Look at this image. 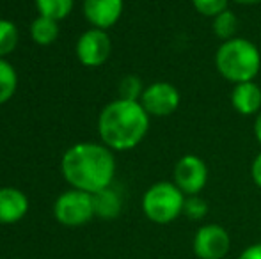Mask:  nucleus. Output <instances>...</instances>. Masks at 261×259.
<instances>
[{"label":"nucleus","instance_id":"39448f33","mask_svg":"<svg viewBox=\"0 0 261 259\" xmlns=\"http://www.w3.org/2000/svg\"><path fill=\"white\" fill-rule=\"evenodd\" d=\"M54 217L59 224L66 227H80L93 220L94 215V203L93 194H87L84 190H71L62 192L54 204Z\"/></svg>","mask_w":261,"mask_h":259},{"label":"nucleus","instance_id":"4468645a","mask_svg":"<svg viewBox=\"0 0 261 259\" xmlns=\"http://www.w3.org/2000/svg\"><path fill=\"white\" fill-rule=\"evenodd\" d=\"M31 38L39 46L52 45L59 38V21L39 14L31 25Z\"/></svg>","mask_w":261,"mask_h":259},{"label":"nucleus","instance_id":"a211bd4d","mask_svg":"<svg viewBox=\"0 0 261 259\" xmlns=\"http://www.w3.org/2000/svg\"><path fill=\"white\" fill-rule=\"evenodd\" d=\"M20 39V32L18 27L11 20H4L0 18V59L9 55L18 45Z\"/></svg>","mask_w":261,"mask_h":259},{"label":"nucleus","instance_id":"dca6fc26","mask_svg":"<svg viewBox=\"0 0 261 259\" xmlns=\"http://www.w3.org/2000/svg\"><path fill=\"white\" fill-rule=\"evenodd\" d=\"M212 27H213V34L217 38L222 39V41H229V39L237 38L234 34L238 31V18L231 9H226L213 18Z\"/></svg>","mask_w":261,"mask_h":259},{"label":"nucleus","instance_id":"393cba45","mask_svg":"<svg viewBox=\"0 0 261 259\" xmlns=\"http://www.w3.org/2000/svg\"><path fill=\"white\" fill-rule=\"evenodd\" d=\"M234 4H240V6H254V4H259L261 0H233Z\"/></svg>","mask_w":261,"mask_h":259},{"label":"nucleus","instance_id":"412c9836","mask_svg":"<svg viewBox=\"0 0 261 259\" xmlns=\"http://www.w3.org/2000/svg\"><path fill=\"white\" fill-rule=\"evenodd\" d=\"M227 2L229 0H192V6L203 16L215 18L217 14L227 9Z\"/></svg>","mask_w":261,"mask_h":259},{"label":"nucleus","instance_id":"f257e3e1","mask_svg":"<svg viewBox=\"0 0 261 259\" xmlns=\"http://www.w3.org/2000/svg\"><path fill=\"white\" fill-rule=\"evenodd\" d=\"M61 172L71 188L96 194L112 187L116 158L110 148L96 142H80L62 155Z\"/></svg>","mask_w":261,"mask_h":259},{"label":"nucleus","instance_id":"4be33fe9","mask_svg":"<svg viewBox=\"0 0 261 259\" xmlns=\"http://www.w3.org/2000/svg\"><path fill=\"white\" fill-rule=\"evenodd\" d=\"M251 176L252 181L258 188H261V153L252 160V165H251Z\"/></svg>","mask_w":261,"mask_h":259},{"label":"nucleus","instance_id":"ddd939ff","mask_svg":"<svg viewBox=\"0 0 261 259\" xmlns=\"http://www.w3.org/2000/svg\"><path fill=\"white\" fill-rule=\"evenodd\" d=\"M93 203H94V215L103 218V220L116 218L121 213V208H123V199H121V195L112 187L93 194Z\"/></svg>","mask_w":261,"mask_h":259},{"label":"nucleus","instance_id":"f3484780","mask_svg":"<svg viewBox=\"0 0 261 259\" xmlns=\"http://www.w3.org/2000/svg\"><path fill=\"white\" fill-rule=\"evenodd\" d=\"M73 6H75V0H36V7H38L39 14L57 21L69 16Z\"/></svg>","mask_w":261,"mask_h":259},{"label":"nucleus","instance_id":"f8f14e48","mask_svg":"<svg viewBox=\"0 0 261 259\" xmlns=\"http://www.w3.org/2000/svg\"><path fill=\"white\" fill-rule=\"evenodd\" d=\"M231 105L242 116H258L261 110V87L254 80L234 83L231 91Z\"/></svg>","mask_w":261,"mask_h":259},{"label":"nucleus","instance_id":"aec40b11","mask_svg":"<svg viewBox=\"0 0 261 259\" xmlns=\"http://www.w3.org/2000/svg\"><path fill=\"white\" fill-rule=\"evenodd\" d=\"M208 213V204L203 197L199 195H187L185 204H183V215L190 220H201Z\"/></svg>","mask_w":261,"mask_h":259},{"label":"nucleus","instance_id":"b1692460","mask_svg":"<svg viewBox=\"0 0 261 259\" xmlns=\"http://www.w3.org/2000/svg\"><path fill=\"white\" fill-rule=\"evenodd\" d=\"M254 137H256V140L261 144V110L254 119Z\"/></svg>","mask_w":261,"mask_h":259},{"label":"nucleus","instance_id":"20e7f679","mask_svg":"<svg viewBox=\"0 0 261 259\" xmlns=\"http://www.w3.org/2000/svg\"><path fill=\"white\" fill-rule=\"evenodd\" d=\"M185 197L174 181H158L142 195V211L155 224H171L183 215Z\"/></svg>","mask_w":261,"mask_h":259},{"label":"nucleus","instance_id":"6e6552de","mask_svg":"<svg viewBox=\"0 0 261 259\" xmlns=\"http://www.w3.org/2000/svg\"><path fill=\"white\" fill-rule=\"evenodd\" d=\"M179 91L169 82H153L144 89L141 105L149 114V118H167L174 114L179 107Z\"/></svg>","mask_w":261,"mask_h":259},{"label":"nucleus","instance_id":"f03ea898","mask_svg":"<svg viewBox=\"0 0 261 259\" xmlns=\"http://www.w3.org/2000/svg\"><path fill=\"white\" fill-rule=\"evenodd\" d=\"M149 130V114L141 101L117 100L105 105L98 118L101 144L112 151H128L144 140Z\"/></svg>","mask_w":261,"mask_h":259},{"label":"nucleus","instance_id":"9b49d317","mask_svg":"<svg viewBox=\"0 0 261 259\" xmlns=\"http://www.w3.org/2000/svg\"><path fill=\"white\" fill-rule=\"evenodd\" d=\"M29 197L13 187L0 188V224H16L27 215Z\"/></svg>","mask_w":261,"mask_h":259},{"label":"nucleus","instance_id":"7ed1b4c3","mask_svg":"<svg viewBox=\"0 0 261 259\" xmlns=\"http://www.w3.org/2000/svg\"><path fill=\"white\" fill-rule=\"evenodd\" d=\"M215 66L217 71L231 83L252 82L261 69V53L249 39L233 38L219 46Z\"/></svg>","mask_w":261,"mask_h":259},{"label":"nucleus","instance_id":"0eeeda50","mask_svg":"<svg viewBox=\"0 0 261 259\" xmlns=\"http://www.w3.org/2000/svg\"><path fill=\"white\" fill-rule=\"evenodd\" d=\"M76 59L86 68H98L109 61L112 53V41L107 31L101 28H89L76 41Z\"/></svg>","mask_w":261,"mask_h":259},{"label":"nucleus","instance_id":"2eb2a0df","mask_svg":"<svg viewBox=\"0 0 261 259\" xmlns=\"http://www.w3.org/2000/svg\"><path fill=\"white\" fill-rule=\"evenodd\" d=\"M18 87L16 69L6 59H0V105L7 103L14 96Z\"/></svg>","mask_w":261,"mask_h":259},{"label":"nucleus","instance_id":"1a4fd4ad","mask_svg":"<svg viewBox=\"0 0 261 259\" xmlns=\"http://www.w3.org/2000/svg\"><path fill=\"white\" fill-rule=\"evenodd\" d=\"M192 249L197 259H224L231 249V236L222 225L206 224L197 229Z\"/></svg>","mask_w":261,"mask_h":259},{"label":"nucleus","instance_id":"423d86ee","mask_svg":"<svg viewBox=\"0 0 261 259\" xmlns=\"http://www.w3.org/2000/svg\"><path fill=\"white\" fill-rule=\"evenodd\" d=\"M174 185L185 195H199L206 187L208 167L204 160L197 155H185L174 165Z\"/></svg>","mask_w":261,"mask_h":259},{"label":"nucleus","instance_id":"5701e85b","mask_svg":"<svg viewBox=\"0 0 261 259\" xmlns=\"http://www.w3.org/2000/svg\"><path fill=\"white\" fill-rule=\"evenodd\" d=\"M238 259H261V243L249 245L247 249L240 254V257Z\"/></svg>","mask_w":261,"mask_h":259},{"label":"nucleus","instance_id":"6ab92c4d","mask_svg":"<svg viewBox=\"0 0 261 259\" xmlns=\"http://www.w3.org/2000/svg\"><path fill=\"white\" fill-rule=\"evenodd\" d=\"M144 89H146V87L142 85V80L139 78V76L128 75L119 82V98H121V100L141 101Z\"/></svg>","mask_w":261,"mask_h":259},{"label":"nucleus","instance_id":"9d476101","mask_svg":"<svg viewBox=\"0 0 261 259\" xmlns=\"http://www.w3.org/2000/svg\"><path fill=\"white\" fill-rule=\"evenodd\" d=\"M124 9V0H84V14L86 20L94 28L114 27L119 21Z\"/></svg>","mask_w":261,"mask_h":259}]
</instances>
